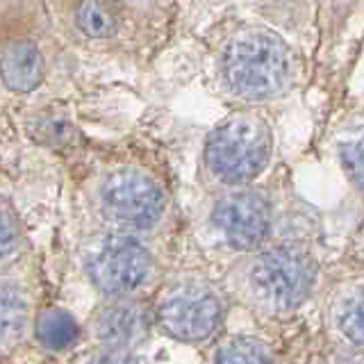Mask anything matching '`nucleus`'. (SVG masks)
<instances>
[{"instance_id":"nucleus-1","label":"nucleus","mask_w":364,"mask_h":364,"mask_svg":"<svg viewBox=\"0 0 364 364\" xmlns=\"http://www.w3.org/2000/svg\"><path fill=\"white\" fill-rule=\"evenodd\" d=\"M223 73L230 89L242 98L269 100L291 85L294 57L278 34L248 28L228 43Z\"/></svg>"},{"instance_id":"nucleus-2","label":"nucleus","mask_w":364,"mask_h":364,"mask_svg":"<svg viewBox=\"0 0 364 364\" xmlns=\"http://www.w3.org/2000/svg\"><path fill=\"white\" fill-rule=\"evenodd\" d=\"M271 155V130L257 114H235L216 128L205 148L212 173L230 185L255 180Z\"/></svg>"},{"instance_id":"nucleus-3","label":"nucleus","mask_w":364,"mask_h":364,"mask_svg":"<svg viewBox=\"0 0 364 364\" xmlns=\"http://www.w3.org/2000/svg\"><path fill=\"white\" fill-rule=\"evenodd\" d=\"M255 291L280 310L299 307L314 284V267L299 250L273 248L262 255L250 273Z\"/></svg>"},{"instance_id":"nucleus-4","label":"nucleus","mask_w":364,"mask_h":364,"mask_svg":"<svg viewBox=\"0 0 364 364\" xmlns=\"http://www.w3.org/2000/svg\"><path fill=\"white\" fill-rule=\"evenodd\" d=\"M102 212L123 230H146L164 212V193L136 171H119L102 187Z\"/></svg>"},{"instance_id":"nucleus-5","label":"nucleus","mask_w":364,"mask_h":364,"mask_svg":"<svg viewBox=\"0 0 364 364\" xmlns=\"http://www.w3.org/2000/svg\"><path fill=\"white\" fill-rule=\"evenodd\" d=\"M223 307L219 296L203 284H182L157 307V326L178 341L208 339L221 321Z\"/></svg>"},{"instance_id":"nucleus-6","label":"nucleus","mask_w":364,"mask_h":364,"mask_svg":"<svg viewBox=\"0 0 364 364\" xmlns=\"http://www.w3.org/2000/svg\"><path fill=\"white\" fill-rule=\"evenodd\" d=\"M151 273L148 250L128 237H117L98 250L91 278L107 294H130L139 289Z\"/></svg>"},{"instance_id":"nucleus-7","label":"nucleus","mask_w":364,"mask_h":364,"mask_svg":"<svg viewBox=\"0 0 364 364\" xmlns=\"http://www.w3.org/2000/svg\"><path fill=\"white\" fill-rule=\"evenodd\" d=\"M212 219L235 248H257L269 235V203L255 191H235L216 203Z\"/></svg>"},{"instance_id":"nucleus-8","label":"nucleus","mask_w":364,"mask_h":364,"mask_svg":"<svg viewBox=\"0 0 364 364\" xmlns=\"http://www.w3.org/2000/svg\"><path fill=\"white\" fill-rule=\"evenodd\" d=\"M0 77L7 89L16 94H28L43 80V57L32 41H16L3 53Z\"/></svg>"},{"instance_id":"nucleus-9","label":"nucleus","mask_w":364,"mask_h":364,"mask_svg":"<svg viewBox=\"0 0 364 364\" xmlns=\"http://www.w3.org/2000/svg\"><path fill=\"white\" fill-rule=\"evenodd\" d=\"M98 339L109 350H125L144 337V314L134 305L105 307L96 318Z\"/></svg>"},{"instance_id":"nucleus-10","label":"nucleus","mask_w":364,"mask_h":364,"mask_svg":"<svg viewBox=\"0 0 364 364\" xmlns=\"http://www.w3.org/2000/svg\"><path fill=\"white\" fill-rule=\"evenodd\" d=\"M77 28L89 39H107L119 28V14L109 0H82L77 7Z\"/></svg>"},{"instance_id":"nucleus-11","label":"nucleus","mask_w":364,"mask_h":364,"mask_svg":"<svg viewBox=\"0 0 364 364\" xmlns=\"http://www.w3.org/2000/svg\"><path fill=\"white\" fill-rule=\"evenodd\" d=\"M28 321V303L18 289L0 284V346H9L23 335Z\"/></svg>"},{"instance_id":"nucleus-12","label":"nucleus","mask_w":364,"mask_h":364,"mask_svg":"<svg viewBox=\"0 0 364 364\" xmlns=\"http://www.w3.org/2000/svg\"><path fill=\"white\" fill-rule=\"evenodd\" d=\"M80 335L75 318L64 310H46L37 321V337L46 348L64 350Z\"/></svg>"},{"instance_id":"nucleus-13","label":"nucleus","mask_w":364,"mask_h":364,"mask_svg":"<svg viewBox=\"0 0 364 364\" xmlns=\"http://www.w3.org/2000/svg\"><path fill=\"white\" fill-rule=\"evenodd\" d=\"M216 362L223 364H257V362H271V355L264 344L250 337H235L228 344H223L216 353Z\"/></svg>"},{"instance_id":"nucleus-14","label":"nucleus","mask_w":364,"mask_h":364,"mask_svg":"<svg viewBox=\"0 0 364 364\" xmlns=\"http://www.w3.org/2000/svg\"><path fill=\"white\" fill-rule=\"evenodd\" d=\"M339 328L355 346L364 344V307L360 294L353 301H348L344 310L339 312Z\"/></svg>"},{"instance_id":"nucleus-15","label":"nucleus","mask_w":364,"mask_h":364,"mask_svg":"<svg viewBox=\"0 0 364 364\" xmlns=\"http://www.w3.org/2000/svg\"><path fill=\"white\" fill-rule=\"evenodd\" d=\"M21 242V225L16 212L7 203H0V259H5L16 250Z\"/></svg>"},{"instance_id":"nucleus-16","label":"nucleus","mask_w":364,"mask_h":364,"mask_svg":"<svg viewBox=\"0 0 364 364\" xmlns=\"http://www.w3.org/2000/svg\"><path fill=\"white\" fill-rule=\"evenodd\" d=\"M341 162H344V168L348 178L353 180V185L358 189L362 187V144H348L341 148Z\"/></svg>"}]
</instances>
